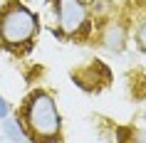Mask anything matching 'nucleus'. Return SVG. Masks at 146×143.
I'll list each match as a JSON object with an SVG mask.
<instances>
[{"instance_id": "1", "label": "nucleus", "mask_w": 146, "mask_h": 143, "mask_svg": "<svg viewBox=\"0 0 146 143\" xmlns=\"http://www.w3.org/2000/svg\"><path fill=\"white\" fill-rule=\"evenodd\" d=\"M23 128L30 143H57L62 133V119L54 99L42 89H35L23 104Z\"/></svg>"}, {"instance_id": "2", "label": "nucleus", "mask_w": 146, "mask_h": 143, "mask_svg": "<svg viewBox=\"0 0 146 143\" xmlns=\"http://www.w3.org/2000/svg\"><path fill=\"white\" fill-rule=\"evenodd\" d=\"M37 15L27 10L23 3L13 0L0 10V42L13 52L30 47V42L37 35Z\"/></svg>"}, {"instance_id": "3", "label": "nucleus", "mask_w": 146, "mask_h": 143, "mask_svg": "<svg viewBox=\"0 0 146 143\" xmlns=\"http://www.w3.org/2000/svg\"><path fill=\"white\" fill-rule=\"evenodd\" d=\"M57 15V35L77 37L89 27V8L84 0H54Z\"/></svg>"}, {"instance_id": "4", "label": "nucleus", "mask_w": 146, "mask_h": 143, "mask_svg": "<svg viewBox=\"0 0 146 143\" xmlns=\"http://www.w3.org/2000/svg\"><path fill=\"white\" fill-rule=\"evenodd\" d=\"M99 40H102V47H104V49H109V52H121L124 47H126L129 35H126V27H124L121 22L109 20V22H104V27H102Z\"/></svg>"}, {"instance_id": "5", "label": "nucleus", "mask_w": 146, "mask_h": 143, "mask_svg": "<svg viewBox=\"0 0 146 143\" xmlns=\"http://www.w3.org/2000/svg\"><path fill=\"white\" fill-rule=\"evenodd\" d=\"M87 8H89V13H92L94 20L104 22V20H109L111 13H114V0H92Z\"/></svg>"}, {"instance_id": "6", "label": "nucleus", "mask_w": 146, "mask_h": 143, "mask_svg": "<svg viewBox=\"0 0 146 143\" xmlns=\"http://www.w3.org/2000/svg\"><path fill=\"white\" fill-rule=\"evenodd\" d=\"M3 131H5V136H8L10 143H17V141H25L27 136H25V128L23 123L17 119H5V123H3Z\"/></svg>"}, {"instance_id": "7", "label": "nucleus", "mask_w": 146, "mask_h": 143, "mask_svg": "<svg viewBox=\"0 0 146 143\" xmlns=\"http://www.w3.org/2000/svg\"><path fill=\"white\" fill-rule=\"evenodd\" d=\"M121 143H146V131L144 128H129V131H124Z\"/></svg>"}, {"instance_id": "8", "label": "nucleus", "mask_w": 146, "mask_h": 143, "mask_svg": "<svg viewBox=\"0 0 146 143\" xmlns=\"http://www.w3.org/2000/svg\"><path fill=\"white\" fill-rule=\"evenodd\" d=\"M136 42H139V49L146 52V20L141 22V27H139V32H136Z\"/></svg>"}, {"instance_id": "9", "label": "nucleus", "mask_w": 146, "mask_h": 143, "mask_svg": "<svg viewBox=\"0 0 146 143\" xmlns=\"http://www.w3.org/2000/svg\"><path fill=\"white\" fill-rule=\"evenodd\" d=\"M8 113H10V106H8V101L0 96V119H8Z\"/></svg>"}]
</instances>
